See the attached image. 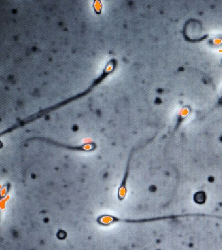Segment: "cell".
<instances>
[{"mask_svg":"<svg viewBox=\"0 0 222 250\" xmlns=\"http://www.w3.org/2000/svg\"><path fill=\"white\" fill-rule=\"evenodd\" d=\"M214 43L216 44H219L220 43H221L222 40L221 39H215L214 40Z\"/></svg>","mask_w":222,"mask_h":250,"instance_id":"cell-3","label":"cell"},{"mask_svg":"<svg viewBox=\"0 0 222 250\" xmlns=\"http://www.w3.org/2000/svg\"><path fill=\"white\" fill-rule=\"evenodd\" d=\"M194 200L198 204H203L206 201L205 194L203 191L197 192L194 196Z\"/></svg>","mask_w":222,"mask_h":250,"instance_id":"cell-2","label":"cell"},{"mask_svg":"<svg viewBox=\"0 0 222 250\" xmlns=\"http://www.w3.org/2000/svg\"><path fill=\"white\" fill-rule=\"evenodd\" d=\"M180 215H165L155 217H141V218H125L118 217L110 214H102L98 216L97 222L98 225L103 227H109L117 223L141 224L149 223L155 222L163 221L168 220L175 219Z\"/></svg>","mask_w":222,"mask_h":250,"instance_id":"cell-1","label":"cell"}]
</instances>
